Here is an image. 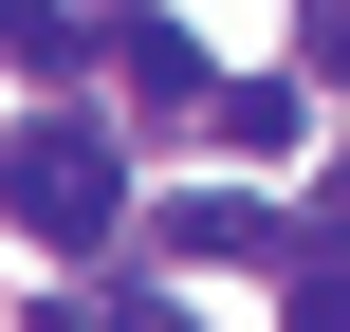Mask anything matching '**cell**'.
I'll return each instance as SVG.
<instances>
[{
  "instance_id": "2",
  "label": "cell",
  "mask_w": 350,
  "mask_h": 332,
  "mask_svg": "<svg viewBox=\"0 0 350 332\" xmlns=\"http://www.w3.org/2000/svg\"><path fill=\"white\" fill-rule=\"evenodd\" d=\"M148 240H166V259H277V277H295V259H314V240H295V222H277V203H240V185H185V203H166V222H148Z\"/></svg>"
},
{
  "instance_id": "9",
  "label": "cell",
  "mask_w": 350,
  "mask_h": 332,
  "mask_svg": "<svg viewBox=\"0 0 350 332\" xmlns=\"http://www.w3.org/2000/svg\"><path fill=\"white\" fill-rule=\"evenodd\" d=\"M332 222H350V166H332Z\"/></svg>"
},
{
  "instance_id": "7",
  "label": "cell",
  "mask_w": 350,
  "mask_h": 332,
  "mask_svg": "<svg viewBox=\"0 0 350 332\" xmlns=\"http://www.w3.org/2000/svg\"><path fill=\"white\" fill-rule=\"evenodd\" d=\"M314 74H332V92H350V0H314Z\"/></svg>"
},
{
  "instance_id": "5",
  "label": "cell",
  "mask_w": 350,
  "mask_h": 332,
  "mask_svg": "<svg viewBox=\"0 0 350 332\" xmlns=\"http://www.w3.org/2000/svg\"><path fill=\"white\" fill-rule=\"evenodd\" d=\"M92 37H111V18H92V0H0V55H18V74H74V55H92Z\"/></svg>"
},
{
  "instance_id": "1",
  "label": "cell",
  "mask_w": 350,
  "mask_h": 332,
  "mask_svg": "<svg viewBox=\"0 0 350 332\" xmlns=\"http://www.w3.org/2000/svg\"><path fill=\"white\" fill-rule=\"evenodd\" d=\"M0 203H18L55 259H92V240L129 222V166H111V129H92V111H37V129L0 148Z\"/></svg>"
},
{
  "instance_id": "6",
  "label": "cell",
  "mask_w": 350,
  "mask_h": 332,
  "mask_svg": "<svg viewBox=\"0 0 350 332\" xmlns=\"http://www.w3.org/2000/svg\"><path fill=\"white\" fill-rule=\"evenodd\" d=\"M295 332H350V259H295Z\"/></svg>"
},
{
  "instance_id": "8",
  "label": "cell",
  "mask_w": 350,
  "mask_h": 332,
  "mask_svg": "<svg viewBox=\"0 0 350 332\" xmlns=\"http://www.w3.org/2000/svg\"><path fill=\"white\" fill-rule=\"evenodd\" d=\"M111 332H185V314H166V296H111Z\"/></svg>"
},
{
  "instance_id": "4",
  "label": "cell",
  "mask_w": 350,
  "mask_h": 332,
  "mask_svg": "<svg viewBox=\"0 0 350 332\" xmlns=\"http://www.w3.org/2000/svg\"><path fill=\"white\" fill-rule=\"evenodd\" d=\"M203 129H221V148H258V166H277V148H295V74H221V92H203Z\"/></svg>"
},
{
  "instance_id": "3",
  "label": "cell",
  "mask_w": 350,
  "mask_h": 332,
  "mask_svg": "<svg viewBox=\"0 0 350 332\" xmlns=\"http://www.w3.org/2000/svg\"><path fill=\"white\" fill-rule=\"evenodd\" d=\"M111 55H129V92H148V111H203V92H221V74H203V37H185L166 0H111Z\"/></svg>"
}]
</instances>
